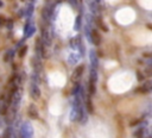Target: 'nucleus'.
<instances>
[{
	"label": "nucleus",
	"mask_w": 152,
	"mask_h": 138,
	"mask_svg": "<svg viewBox=\"0 0 152 138\" xmlns=\"http://www.w3.org/2000/svg\"><path fill=\"white\" fill-rule=\"evenodd\" d=\"M21 133H23V137H24V138H32L34 131H32L31 125L27 124V123H25L24 126L21 127Z\"/></svg>",
	"instance_id": "obj_1"
},
{
	"label": "nucleus",
	"mask_w": 152,
	"mask_h": 138,
	"mask_svg": "<svg viewBox=\"0 0 152 138\" xmlns=\"http://www.w3.org/2000/svg\"><path fill=\"white\" fill-rule=\"evenodd\" d=\"M30 94H31V97L37 100L39 97H41V91L38 88V85L36 84V82H32V85H31V88H30Z\"/></svg>",
	"instance_id": "obj_2"
},
{
	"label": "nucleus",
	"mask_w": 152,
	"mask_h": 138,
	"mask_svg": "<svg viewBox=\"0 0 152 138\" xmlns=\"http://www.w3.org/2000/svg\"><path fill=\"white\" fill-rule=\"evenodd\" d=\"M90 64H92L93 70H96L98 64H99V60H98V56H96V52L94 50L90 51Z\"/></svg>",
	"instance_id": "obj_3"
},
{
	"label": "nucleus",
	"mask_w": 152,
	"mask_h": 138,
	"mask_svg": "<svg viewBox=\"0 0 152 138\" xmlns=\"http://www.w3.org/2000/svg\"><path fill=\"white\" fill-rule=\"evenodd\" d=\"M35 31H36V27L32 25V24H26L25 25V37L26 38H29V37H31L34 34H35Z\"/></svg>",
	"instance_id": "obj_4"
},
{
	"label": "nucleus",
	"mask_w": 152,
	"mask_h": 138,
	"mask_svg": "<svg viewBox=\"0 0 152 138\" xmlns=\"http://www.w3.org/2000/svg\"><path fill=\"white\" fill-rule=\"evenodd\" d=\"M89 39L92 41V42H93L95 45H99V44L101 43V42H100V41H101V38H100V36H99V34H98V31H96V30H94L92 34H90Z\"/></svg>",
	"instance_id": "obj_5"
},
{
	"label": "nucleus",
	"mask_w": 152,
	"mask_h": 138,
	"mask_svg": "<svg viewBox=\"0 0 152 138\" xmlns=\"http://www.w3.org/2000/svg\"><path fill=\"white\" fill-rule=\"evenodd\" d=\"M70 45L73 49H82V45H81V37L80 36H76L74 37L71 41H70Z\"/></svg>",
	"instance_id": "obj_6"
},
{
	"label": "nucleus",
	"mask_w": 152,
	"mask_h": 138,
	"mask_svg": "<svg viewBox=\"0 0 152 138\" xmlns=\"http://www.w3.org/2000/svg\"><path fill=\"white\" fill-rule=\"evenodd\" d=\"M27 112H29V116L31 118H38V109L35 105H30Z\"/></svg>",
	"instance_id": "obj_7"
},
{
	"label": "nucleus",
	"mask_w": 152,
	"mask_h": 138,
	"mask_svg": "<svg viewBox=\"0 0 152 138\" xmlns=\"http://www.w3.org/2000/svg\"><path fill=\"white\" fill-rule=\"evenodd\" d=\"M83 69H84L83 66H80V67L76 68V70H75V73H74V75H73L74 81H77V80L81 77V75H82V73H83Z\"/></svg>",
	"instance_id": "obj_8"
},
{
	"label": "nucleus",
	"mask_w": 152,
	"mask_h": 138,
	"mask_svg": "<svg viewBox=\"0 0 152 138\" xmlns=\"http://www.w3.org/2000/svg\"><path fill=\"white\" fill-rule=\"evenodd\" d=\"M80 61V55H76V54H71L69 56V63L70 64H75Z\"/></svg>",
	"instance_id": "obj_9"
},
{
	"label": "nucleus",
	"mask_w": 152,
	"mask_h": 138,
	"mask_svg": "<svg viewBox=\"0 0 152 138\" xmlns=\"http://www.w3.org/2000/svg\"><path fill=\"white\" fill-rule=\"evenodd\" d=\"M99 3H96V1H92L89 4V6H90V10H92V12L94 13V14H96L98 12H99Z\"/></svg>",
	"instance_id": "obj_10"
},
{
	"label": "nucleus",
	"mask_w": 152,
	"mask_h": 138,
	"mask_svg": "<svg viewBox=\"0 0 152 138\" xmlns=\"http://www.w3.org/2000/svg\"><path fill=\"white\" fill-rule=\"evenodd\" d=\"M87 111L89 113H93V104H92V100H90V98H87Z\"/></svg>",
	"instance_id": "obj_11"
},
{
	"label": "nucleus",
	"mask_w": 152,
	"mask_h": 138,
	"mask_svg": "<svg viewBox=\"0 0 152 138\" xmlns=\"http://www.w3.org/2000/svg\"><path fill=\"white\" fill-rule=\"evenodd\" d=\"M32 13H34V4H30L27 6V9H26V16L27 17H31Z\"/></svg>",
	"instance_id": "obj_12"
},
{
	"label": "nucleus",
	"mask_w": 152,
	"mask_h": 138,
	"mask_svg": "<svg viewBox=\"0 0 152 138\" xmlns=\"http://www.w3.org/2000/svg\"><path fill=\"white\" fill-rule=\"evenodd\" d=\"M80 27H81V16H77L76 17V21H75V29L80 30Z\"/></svg>",
	"instance_id": "obj_13"
},
{
	"label": "nucleus",
	"mask_w": 152,
	"mask_h": 138,
	"mask_svg": "<svg viewBox=\"0 0 152 138\" xmlns=\"http://www.w3.org/2000/svg\"><path fill=\"white\" fill-rule=\"evenodd\" d=\"M36 48H37V52L43 54V46H42V41H37L36 43Z\"/></svg>",
	"instance_id": "obj_14"
},
{
	"label": "nucleus",
	"mask_w": 152,
	"mask_h": 138,
	"mask_svg": "<svg viewBox=\"0 0 152 138\" xmlns=\"http://www.w3.org/2000/svg\"><path fill=\"white\" fill-rule=\"evenodd\" d=\"M89 92H90V94L95 93V82H90L89 81Z\"/></svg>",
	"instance_id": "obj_15"
},
{
	"label": "nucleus",
	"mask_w": 152,
	"mask_h": 138,
	"mask_svg": "<svg viewBox=\"0 0 152 138\" xmlns=\"http://www.w3.org/2000/svg\"><path fill=\"white\" fill-rule=\"evenodd\" d=\"M80 89H81V86L78 85V84H76V86L74 87V89H73V95H78V93H80Z\"/></svg>",
	"instance_id": "obj_16"
},
{
	"label": "nucleus",
	"mask_w": 152,
	"mask_h": 138,
	"mask_svg": "<svg viewBox=\"0 0 152 138\" xmlns=\"http://www.w3.org/2000/svg\"><path fill=\"white\" fill-rule=\"evenodd\" d=\"M26 50H27V48H26V46H23V48L20 49V51H19V56H20V57H23L24 55L26 54Z\"/></svg>",
	"instance_id": "obj_17"
},
{
	"label": "nucleus",
	"mask_w": 152,
	"mask_h": 138,
	"mask_svg": "<svg viewBox=\"0 0 152 138\" xmlns=\"http://www.w3.org/2000/svg\"><path fill=\"white\" fill-rule=\"evenodd\" d=\"M96 23H98V25H99V26L101 27L102 30H105V31H108V27H107V26H106L105 24H102V23H101L100 20H99V21H96Z\"/></svg>",
	"instance_id": "obj_18"
},
{
	"label": "nucleus",
	"mask_w": 152,
	"mask_h": 138,
	"mask_svg": "<svg viewBox=\"0 0 152 138\" xmlns=\"http://www.w3.org/2000/svg\"><path fill=\"white\" fill-rule=\"evenodd\" d=\"M137 76H138V80H139V81L144 80V75H141V73H140V72H137Z\"/></svg>",
	"instance_id": "obj_19"
},
{
	"label": "nucleus",
	"mask_w": 152,
	"mask_h": 138,
	"mask_svg": "<svg viewBox=\"0 0 152 138\" xmlns=\"http://www.w3.org/2000/svg\"><path fill=\"white\" fill-rule=\"evenodd\" d=\"M69 1H70V4H71L73 6H75V5L77 4V0H69Z\"/></svg>",
	"instance_id": "obj_20"
},
{
	"label": "nucleus",
	"mask_w": 152,
	"mask_h": 138,
	"mask_svg": "<svg viewBox=\"0 0 152 138\" xmlns=\"http://www.w3.org/2000/svg\"><path fill=\"white\" fill-rule=\"evenodd\" d=\"M3 6H4V3L1 1V0H0V7H3Z\"/></svg>",
	"instance_id": "obj_21"
},
{
	"label": "nucleus",
	"mask_w": 152,
	"mask_h": 138,
	"mask_svg": "<svg viewBox=\"0 0 152 138\" xmlns=\"http://www.w3.org/2000/svg\"><path fill=\"white\" fill-rule=\"evenodd\" d=\"M93 1H96V3H99V1H100V0H93Z\"/></svg>",
	"instance_id": "obj_22"
},
{
	"label": "nucleus",
	"mask_w": 152,
	"mask_h": 138,
	"mask_svg": "<svg viewBox=\"0 0 152 138\" xmlns=\"http://www.w3.org/2000/svg\"><path fill=\"white\" fill-rule=\"evenodd\" d=\"M35 3V0H31V4H34Z\"/></svg>",
	"instance_id": "obj_23"
},
{
	"label": "nucleus",
	"mask_w": 152,
	"mask_h": 138,
	"mask_svg": "<svg viewBox=\"0 0 152 138\" xmlns=\"http://www.w3.org/2000/svg\"><path fill=\"white\" fill-rule=\"evenodd\" d=\"M59 1H61V0H57V3H59Z\"/></svg>",
	"instance_id": "obj_24"
},
{
	"label": "nucleus",
	"mask_w": 152,
	"mask_h": 138,
	"mask_svg": "<svg viewBox=\"0 0 152 138\" xmlns=\"http://www.w3.org/2000/svg\"><path fill=\"white\" fill-rule=\"evenodd\" d=\"M0 24H1V23H0Z\"/></svg>",
	"instance_id": "obj_25"
}]
</instances>
